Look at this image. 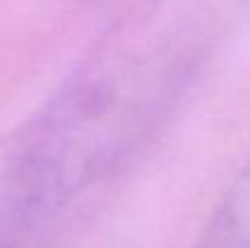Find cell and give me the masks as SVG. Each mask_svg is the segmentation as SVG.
<instances>
[{"label":"cell","mask_w":250,"mask_h":248,"mask_svg":"<svg viewBox=\"0 0 250 248\" xmlns=\"http://www.w3.org/2000/svg\"><path fill=\"white\" fill-rule=\"evenodd\" d=\"M194 248H250V158L224 192Z\"/></svg>","instance_id":"cell-1"}]
</instances>
